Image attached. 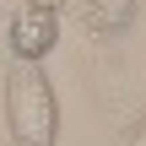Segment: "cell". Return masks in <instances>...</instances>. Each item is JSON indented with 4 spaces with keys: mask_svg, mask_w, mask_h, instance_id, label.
<instances>
[{
    "mask_svg": "<svg viewBox=\"0 0 146 146\" xmlns=\"http://www.w3.org/2000/svg\"><path fill=\"white\" fill-rule=\"evenodd\" d=\"M60 43V11L49 5H22L5 16V54L22 65H43Z\"/></svg>",
    "mask_w": 146,
    "mask_h": 146,
    "instance_id": "obj_2",
    "label": "cell"
},
{
    "mask_svg": "<svg viewBox=\"0 0 146 146\" xmlns=\"http://www.w3.org/2000/svg\"><path fill=\"white\" fill-rule=\"evenodd\" d=\"M76 16L92 38H119L135 27L141 16V0H76Z\"/></svg>",
    "mask_w": 146,
    "mask_h": 146,
    "instance_id": "obj_3",
    "label": "cell"
},
{
    "mask_svg": "<svg viewBox=\"0 0 146 146\" xmlns=\"http://www.w3.org/2000/svg\"><path fill=\"white\" fill-rule=\"evenodd\" d=\"M5 141L11 146H54L60 141V98H54V81L43 65H22L5 70Z\"/></svg>",
    "mask_w": 146,
    "mask_h": 146,
    "instance_id": "obj_1",
    "label": "cell"
},
{
    "mask_svg": "<svg viewBox=\"0 0 146 146\" xmlns=\"http://www.w3.org/2000/svg\"><path fill=\"white\" fill-rule=\"evenodd\" d=\"M27 5H49V11H60V5H65V0H27Z\"/></svg>",
    "mask_w": 146,
    "mask_h": 146,
    "instance_id": "obj_4",
    "label": "cell"
},
{
    "mask_svg": "<svg viewBox=\"0 0 146 146\" xmlns=\"http://www.w3.org/2000/svg\"><path fill=\"white\" fill-rule=\"evenodd\" d=\"M0 146H11V141H0Z\"/></svg>",
    "mask_w": 146,
    "mask_h": 146,
    "instance_id": "obj_5",
    "label": "cell"
}]
</instances>
